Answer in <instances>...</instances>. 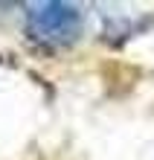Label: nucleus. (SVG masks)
Listing matches in <instances>:
<instances>
[{"label":"nucleus","instance_id":"1","mask_svg":"<svg viewBox=\"0 0 154 160\" xmlns=\"http://www.w3.org/2000/svg\"><path fill=\"white\" fill-rule=\"evenodd\" d=\"M26 32L35 41L50 44H70L84 26V12L67 0H44L26 6Z\"/></svg>","mask_w":154,"mask_h":160}]
</instances>
